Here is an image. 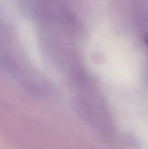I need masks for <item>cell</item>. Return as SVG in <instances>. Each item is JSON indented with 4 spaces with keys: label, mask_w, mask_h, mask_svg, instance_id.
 <instances>
[]
</instances>
